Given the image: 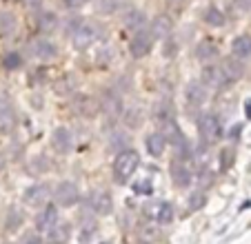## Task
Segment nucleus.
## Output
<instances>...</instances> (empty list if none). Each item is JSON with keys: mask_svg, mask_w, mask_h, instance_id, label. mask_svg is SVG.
I'll return each instance as SVG.
<instances>
[{"mask_svg": "<svg viewBox=\"0 0 251 244\" xmlns=\"http://www.w3.org/2000/svg\"><path fill=\"white\" fill-rule=\"evenodd\" d=\"M145 218L158 222V224H169V222L174 220V209H171L169 202L153 200V202H149L147 207H145Z\"/></svg>", "mask_w": 251, "mask_h": 244, "instance_id": "nucleus-2", "label": "nucleus"}, {"mask_svg": "<svg viewBox=\"0 0 251 244\" xmlns=\"http://www.w3.org/2000/svg\"><path fill=\"white\" fill-rule=\"evenodd\" d=\"M198 133H200V138H202L204 145L216 142V140H218V136H220V122H218V118L211 116V113H204V116L198 120Z\"/></svg>", "mask_w": 251, "mask_h": 244, "instance_id": "nucleus-3", "label": "nucleus"}, {"mask_svg": "<svg viewBox=\"0 0 251 244\" xmlns=\"http://www.w3.org/2000/svg\"><path fill=\"white\" fill-rule=\"evenodd\" d=\"M202 80L207 82L209 87H223V85H227L229 82L227 75H225L223 69H220V65L218 67H207L204 73H202Z\"/></svg>", "mask_w": 251, "mask_h": 244, "instance_id": "nucleus-13", "label": "nucleus"}, {"mask_svg": "<svg viewBox=\"0 0 251 244\" xmlns=\"http://www.w3.org/2000/svg\"><path fill=\"white\" fill-rule=\"evenodd\" d=\"M58 222V211L53 204H49V207H45L43 211L38 213V218H36V224H38L40 231H49L53 224Z\"/></svg>", "mask_w": 251, "mask_h": 244, "instance_id": "nucleus-12", "label": "nucleus"}, {"mask_svg": "<svg viewBox=\"0 0 251 244\" xmlns=\"http://www.w3.org/2000/svg\"><path fill=\"white\" fill-rule=\"evenodd\" d=\"M145 14H142L140 9H129L127 14H125V27L127 29H133V31H140L142 27H145Z\"/></svg>", "mask_w": 251, "mask_h": 244, "instance_id": "nucleus-18", "label": "nucleus"}, {"mask_svg": "<svg viewBox=\"0 0 251 244\" xmlns=\"http://www.w3.org/2000/svg\"><path fill=\"white\" fill-rule=\"evenodd\" d=\"M167 149V138L162 133H149L147 136V151L151 155H162Z\"/></svg>", "mask_w": 251, "mask_h": 244, "instance_id": "nucleus-17", "label": "nucleus"}, {"mask_svg": "<svg viewBox=\"0 0 251 244\" xmlns=\"http://www.w3.org/2000/svg\"><path fill=\"white\" fill-rule=\"evenodd\" d=\"M85 2H89V0H65L67 7H82Z\"/></svg>", "mask_w": 251, "mask_h": 244, "instance_id": "nucleus-29", "label": "nucleus"}, {"mask_svg": "<svg viewBox=\"0 0 251 244\" xmlns=\"http://www.w3.org/2000/svg\"><path fill=\"white\" fill-rule=\"evenodd\" d=\"M236 5L245 11H251V0H236Z\"/></svg>", "mask_w": 251, "mask_h": 244, "instance_id": "nucleus-30", "label": "nucleus"}, {"mask_svg": "<svg viewBox=\"0 0 251 244\" xmlns=\"http://www.w3.org/2000/svg\"><path fill=\"white\" fill-rule=\"evenodd\" d=\"M220 69H223V73L227 75L229 82H231V80H238L242 75V65L238 60H225L223 65H220Z\"/></svg>", "mask_w": 251, "mask_h": 244, "instance_id": "nucleus-21", "label": "nucleus"}, {"mask_svg": "<svg viewBox=\"0 0 251 244\" xmlns=\"http://www.w3.org/2000/svg\"><path fill=\"white\" fill-rule=\"evenodd\" d=\"M171 175H174V184L178 189H187L191 184V180H194V173H191V169H189L185 158L174 160V165H171Z\"/></svg>", "mask_w": 251, "mask_h": 244, "instance_id": "nucleus-5", "label": "nucleus"}, {"mask_svg": "<svg viewBox=\"0 0 251 244\" xmlns=\"http://www.w3.org/2000/svg\"><path fill=\"white\" fill-rule=\"evenodd\" d=\"M2 111H9V104L5 98H0V116H2Z\"/></svg>", "mask_w": 251, "mask_h": 244, "instance_id": "nucleus-32", "label": "nucleus"}, {"mask_svg": "<svg viewBox=\"0 0 251 244\" xmlns=\"http://www.w3.org/2000/svg\"><path fill=\"white\" fill-rule=\"evenodd\" d=\"M78 197H80L78 187L74 182H69V180H65V182H60L56 187V204H60V207H71V204H76Z\"/></svg>", "mask_w": 251, "mask_h": 244, "instance_id": "nucleus-6", "label": "nucleus"}, {"mask_svg": "<svg viewBox=\"0 0 251 244\" xmlns=\"http://www.w3.org/2000/svg\"><path fill=\"white\" fill-rule=\"evenodd\" d=\"M104 244H107V242H104Z\"/></svg>", "mask_w": 251, "mask_h": 244, "instance_id": "nucleus-34", "label": "nucleus"}, {"mask_svg": "<svg viewBox=\"0 0 251 244\" xmlns=\"http://www.w3.org/2000/svg\"><path fill=\"white\" fill-rule=\"evenodd\" d=\"M204 204V195L202 193H194L191 195V209H200Z\"/></svg>", "mask_w": 251, "mask_h": 244, "instance_id": "nucleus-27", "label": "nucleus"}, {"mask_svg": "<svg viewBox=\"0 0 251 244\" xmlns=\"http://www.w3.org/2000/svg\"><path fill=\"white\" fill-rule=\"evenodd\" d=\"M204 23L211 24V27H223V24H225L223 11L216 9V7H209V9L204 11Z\"/></svg>", "mask_w": 251, "mask_h": 244, "instance_id": "nucleus-22", "label": "nucleus"}, {"mask_svg": "<svg viewBox=\"0 0 251 244\" xmlns=\"http://www.w3.org/2000/svg\"><path fill=\"white\" fill-rule=\"evenodd\" d=\"M53 146H56V151H60V153L71 151V146H74V136H71V131L67 127H58L56 131H53Z\"/></svg>", "mask_w": 251, "mask_h": 244, "instance_id": "nucleus-11", "label": "nucleus"}, {"mask_svg": "<svg viewBox=\"0 0 251 244\" xmlns=\"http://www.w3.org/2000/svg\"><path fill=\"white\" fill-rule=\"evenodd\" d=\"M218 56V45L213 43V40H202V43H198V47H196V58L202 62L207 60H213V58Z\"/></svg>", "mask_w": 251, "mask_h": 244, "instance_id": "nucleus-15", "label": "nucleus"}, {"mask_svg": "<svg viewBox=\"0 0 251 244\" xmlns=\"http://www.w3.org/2000/svg\"><path fill=\"white\" fill-rule=\"evenodd\" d=\"M96 33H98V29H96L91 23H78L76 29L71 31V45L76 49L89 47V45L96 40Z\"/></svg>", "mask_w": 251, "mask_h": 244, "instance_id": "nucleus-4", "label": "nucleus"}, {"mask_svg": "<svg viewBox=\"0 0 251 244\" xmlns=\"http://www.w3.org/2000/svg\"><path fill=\"white\" fill-rule=\"evenodd\" d=\"M247 116L251 118V100H249V102H247Z\"/></svg>", "mask_w": 251, "mask_h": 244, "instance_id": "nucleus-33", "label": "nucleus"}, {"mask_svg": "<svg viewBox=\"0 0 251 244\" xmlns=\"http://www.w3.org/2000/svg\"><path fill=\"white\" fill-rule=\"evenodd\" d=\"M220 158H223V169H227V167L231 165V162H229V158H231V151H229V149H225Z\"/></svg>", "mask_w": 251, "mask_h": 244, "instance_id": "nucleus-28", "label": "nucleus"}, {"mask_svg": "<svg viewBox=\"0 0 251 244\" xmlns=\"http://www.w3.org/2000/svg\"><path fill=\"white\" fill-rule=\"evenodd\" d=\"M49 197H51V189H49V184H43V182L33 184L31 189L25 191V202L29 207H43Z\"/></svg>", "mask_w": 251, "mask_h": 244, "instance_id": "nucleus-8", "label": "nucleus"}, {"mask_svg": "<svg viewBox=\"0 0 251 244\" xmlns=\"http://www.w3.org/2000/svg\"><path fill=\"white\" fill-rule=\"evenodd\" d=\"M20 65H23V58H20L18 53H7V56L2 58V67H5V69H9V71L18 69Z\"/></svg>", "mask_w": 251, "mask_h": 244, "instance_id": "nucleus-25", "label": "nucleus"}, {"mask_svg": "<svg viewBox=\"0 0 251 244\" xmlns=\"http://www.w3.org/2000/svg\"><path fill=\"white\" fill-rule=\"evenodd\" d=\"M14 29H16L14 14H0V31H2V33H11Z\"/></svg>", "mask_w": 251, "mask_h": 244, "instance_id": "nucleus-24", "label": "nucleus"}, {"mask_svg": "<svg viewBox=\"0 0 251 244\" xmlns=\"http://www.w3.org/2000/svg\"><path fill=\"white\" fill-rule=\"evenodd\" d=\"M187 98H189L191 104H202L207 100V89H204L202 82H191L187 87Z\"/></svg>", "mask_w": 251, "mask_h": 244, "instance_id": "nucleus-20", "label": "nucleus"}, {"mask_svg": "<svg viewBox=\"0 0 251 244\" xmlns=\"http://www.w3.org/2000/svg\"><path fill=\"white\" fill-rule=\"evenodd\" d=\"M151 189H153L151 178H142V180H138V182L133 184V191H136V193H145V195H149V193H151Z\"/></svg>", "mask_w": 251, "mask_h": 244, "instance_id": "nucleus-26", "label": "nucleus"}, {"mask_svg": "<svg viewBox=\"0 0 251 244\" xmlns=\"http://www.w3.org/2000/svg\"><path fill=\"white\" fill-rule=\"evenodd\" d=\"M29 49H31V53L36 58H40V60H51V58L56 56V47H53L49 40H43V38L33 40V43L29 45Z\"/></svg>", "mask_w": 251, "mask_h": 244, "instance_id": "nucleus-10", "label": "nucleus"}, {"mask_svg": "<svg viewBox=\"0 0 251 244\" xmlns=\"http://www.w3.org/2000/svg\"><path fill=\"white\" fill-rule=\"evenodd\" d=\"M151 47H153V33L151 31H138L136 38L131 40V45H129V51H131L133 58H142L151 51Z\"/></svg>", "mask_w": 251, "mask_h": 244, "instance_id": "nucleus-7", "label": "nucleus"}, {"mask_svg": "<svg viewBox=\"0 0 251 244\" xmlns=\"http://www.w3.org/2000/svg\"><path fill=\"white\" fill-rule=\"evenodd\" d=\"M231 53L236 58H240V60L242 58H249L251 56V36H247V33L238 36L231 45Z\"/></svg>", "mask_w": 251, "mask_h": 244, "instance_id": "nucleus-14", "label": "nucleus"}, {"mask_svg": "<svg viewBox=\"0 0 251 244\" xmlns=\"http://www.w3.org/2000/svg\"><path fill=\"white\" fill-rule=\"evenodd\" d=\"M56 24H58V18L53 14H43L38 18V29L43 33H51L53 29H56Z\"/></svg>", "mask_w": 251, "mask_h": 244, "instance_id": "nucleus-23", "label": "nucleus"}, {"mask_svg": "<svg viewBox=\"0 0 251 244\" xmlns=\"http://www.w3.org/2000/svg\"><path fill=\"white\" fill-rule=\"evenodd\" d=\"M89 204L98 216H107L114 209V202H111V193L109 191H94L89 195Z\"/></svg>", "mask_w": 251, "mask_h": 244, "instance_id": "nucleus-9", "label": "nucleus"}, {"mask_svg": "<svg viewBox=\"0 0 251 244\" xmlns=\"http://www.w3.org/2000/svg\"><path fill=\"white\" fill-rule=\"evenodd\" d=\"M102 109H104V113H107V116L118 118L120 111H123V102L118 100V96H116V94H104Z\"/></svg>", "mask_w": 251, "mask_h": 244, "instance_id": "nucleus-19", "label": "nucleus"}, {"mask_svg": "<svg viewBox=\"0 0 251 244\" xmlns=\"http://www.w3.org/2000/svg\"><path fill=\"white\" fill-rule=\"evenodd\" d=\"M171 29H174V24H171V20L167 18V16H158V18L153 20V24H151L153 38H162V40L171 36Z\"/></svg>", "mask_w": 251, "mask_h": 244, "instance_id": "nucleus-16", "label": "nucleus"}, {"mask_svg": "<svg viewBox=\"0 0 251 244\" xmlns=\"http://www.w3.org/2000/svg\"><path fill=\"white\" fill-rule=\"evenodd\" d=\"M138 165H140V155H138L136 151L127 149V151H123V153H118V158H116V162H114L116 180H118V182H127V180L136 173Z\"/></svg>", "mask_w": 251, "mask_h": 244, "instance_id": "nucleus-1", "label": "nucleus"}, {"mask_svg": "<svg viewBox=\"0 0 251 244\" xmlns=\"http://www.w3.org/2000/svg\"><path fill=\"white\" fill-rule=\"evenodd\" d=\"M23 2L29 7V9H33V7H40V2H43V0H23Z\"/></svg>", "mask_w": 251, "mask_h": 244, "instance_id": "nucleus-31", "label": "nucleus"}]
</instances>
